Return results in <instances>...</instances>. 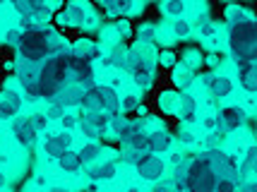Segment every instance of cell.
Listing matches in <instances>:
<instances>
[{
    "label": "cell",
    "instance_id": "6da1fadb",
    "mask_svg": "<svg viewBox=\"0 0 257 192\" xmlns=\"http://www.w3.org/2000/svg\"><path fill=\"white\" fill-rule=\"evenodd\" d=\"M63 51H67V46L63 44V36L53 29H46V27L22 29V39L17 46L22 63H44L48 56L63 53Z\"/></svg>",
    "mask_w": 257,
    "mask_h": 192
},
{
    "label": "cell",
    "instance_id": "7a4b0ae2",
    "mask_svg": "<svg viewBox=\"0 0 257 192\" xmlns=\"http://www.w3.org/2000/svg\"><path fill=\"white\" fill-rule=\"evenodd\" d=\"M159 58L154 44L137 41L133 51H127V65L125 70L133 75L135 84L140 89H149L154 84V60Z\"/></svg>",
    "mask_w": 257,
    "mask_h": 192
},
{
    "label": "cell",
    "instance_id": "3957f363",
    "mask_svg": "<svg viewBox=\"0 0 257 192\" xmlns=\"http://www.w3.org/2000/svg\"><path fill=\"white\" fill-rule=\"evenodd\" d=\"M228 48L233 58L257 63V20H238L228 24Z\"/></svg>",
    "mask_w": 257,
    "mask_h": 192
},
{
    "label": "cell",
    "instance_id": "277c9868",
    "mask_svg": "<svg viewBox=\"0 0 257 192\" xmlns=\"http://www.w3.org/2000/svg\"><path fill=\"white\" fill-rule=\"evenodd\" d=\"M224 175L216 170V166L212 163V158L207 154L190 158L188 163V173H185V192H214L216 182L221 180Z\"/></svg>",
    "mask_w": 257,
    "mask_h": 192
},
{
    "label": "cell",
    "instance_id": "5b68a950",
    "mask_svg": "<svg viewBox=\"0 0 257 192\" xmlns=\"http://www.w3.org/2000/svg\"><path fill=\"white\" fill-rule=\"evenodd\" d=\"M79 130L87 137H99L106 135L111 130V115L103 111H84L79 113Z\"/></svg>",
    "mask_w": 257,
    "mask_h": 192
},
{
    "label": "cell",
    "instance_id": "8992f818",
    "mask_svg": "<svg viewBox=\"0 0 257 192\" xmlns=\"http://www.w3.org/2000/svg\"><path fill=\"white\" fill-rule=\"evenodd\" d=\"M137 173H140V178H145L149 182H157L164 178V173H166V161L157 154H152V151H147L145 156L137 161Z\"/></svg>",
    "mask_w": 257,
    "mask_h": 192
},
{
    "label": "cell",
    "instance_id": "52a82bcc",
    "mask_svg": "<svg viewBox=\"0 0 257 192\" xmlns=\"http://www.w3.org/2000/svg\"><path fill=\"white\" fill-rule=\"evenodd\" d=\"M247 120V115L243 108H238V106H228L224 108L219 118H216V127H219V135H226V132H233L238 127H243Z\"/></svg>",
    "mask_w": 257,
    "mask_h": 192
},
{
    "label": "cell",
    "instance_id": "ba28073f",
    "mask_svg": "<svg viewBox=\"0 0 257 192\" xmlns=\"http://www.w3.org/2000/svg\"><path fill=\"white\" fill-rule=\"evenodd\" d=\"M12 135L15 139L24 144V147H32L34 142H36V135H39V130L34 127L32 118L29 115H17L15 120H12Z\"/></svg>",
    "mask_w": 257,
    "mask_h": 192
},
{
    "label": "cell",
    "instance_id": "9c48e42d",
    "mask_svg": "<svg viewBox=\"0 0 257 192\" xmlns=\"http://www.w3.org/2000/svg\"><path fill=\"white\" fill-rule=\"evenodd\" d=\"M44 149H46V154H48V156L60 158L67 149H72V135H70L67 130L56 132V135H48L46 137V142H44Z\"/></svg>",
    "mask_w": 257,
    "mask_h": 192
},
{
    "label": "cell",
    "instance_id": "30bf717a",
    "mask_svg": "<svg viewBox=\"0 0 257 192\" xmlns=\"http://www.w3.org/2000/svg\"><path fill=\"white\" fill-rule=\"evenodd\" d=\"M20 108H22V96L17 91L8 89L0 94V118L3 120H15L17 113H20Z\"/></svg>",
    "mask_w": 257,
    "mask_h": 192
},
{
    "label": "cell",
    "instance_id": "8fae6325",
    "mask_svg": "<svg viewBox=\"0 0 257 192\" xmlns=\"http://www.w3.org/2000/svg\"><path fill=\"white\" fill-rule=\"evenodd\" d=\"M89 15L91 12L87 10L82 3L75 0V3H70V5H67L65 12H60V15H58V20H60L63 24H70V27H84L87 20H89Z\"/></svg>",
    "mask_w": 257,
    "mask_h": 192
},
{
    "label": "cell",
    "instance_id": "7c38bea8",
    "mask_svg": "<svg viewBox=\"0 0 257 192\" xmlns=\"http://www.w3.org/2000/svg\"><path fill=\"white\" fill-rule=\"evenodd\" d=\"M238 79L240 87L250 94H257V63L252 60H240L238 63Z\"/></svg>",
    "mask_w": 257,
    "mask_h": 192
},
{
    "label": "cell",
    "instance_id": "4fadbf2b",
    "mask_svg": "<svg viewBox=\"0 0 257 192\" xmlns=\"http://www.w3.org/2000/svg\"><path fill=\"white\" fill-rule=\"evenodd\" d=\"M99 103H101V111L108 115H118L120 113V99L113 87H103L99 84Z\"/></svg>",
    "mask_w": 257,
    "mask_h": 192
},
{
    "label": "cell",
    "instance_id": "5bb4252c",
    "mask_svg": "<svg viewBox=\"0 0 257 192\" xmlns=\"http://www.w3.org/2000/svg\"><path fill=\"white\" fill-rule=\"evenodd\" d=\"M204 84H207V89L212 91L216 99L228 96L231 89H233V82H231V77H226V75H209V77L204 79Z\"/></svg>",
    "mask_w": 257,
    "mask_h": 192
},
{
    "label": "cell",
    "instance_id": "9a60e30c",
    "mask_svg": "<svg viewBox=\"0 0 257 192\" xmlns=\"http://www.w3.org/2000/svg\"><path fill=\"white\" fill-rule=\"evenodd\" d=\"M171 142H173V137L168 135L166 130H157V132L147 135V151H152V154L168 151V149H171Z\"/></svg>",
    "mask_w": 257,
    "mask_h": 192
},
{
    "label": "cell",
    "instance_id": "2e32d148",
    "mask_svg": "<svg viewBox=\"0 0 257 192\" xmlns=\"http://www.w3.org/2000/svg\"><path fill=\"white\" fill-rule=\"evenodd\" d=\"M58 166L65 170V173H77V170L84 166V161H82V156H79V154H75L72 149H67L65 154L58 158Z\"/></svg>",
    "mask_w": 257,
    "mask_h": 192
},
{
    "label": "cell",
    "instance_id": "e0dca14e",
    "mask_svg": "<svg viewBox=\"0 0 257 192\" xmlns=\"http://www.w3.org/2000/svg\"><path fill=\"white\" fill-rule=\"evenodd\" d=\"M115 175V161H103L99 166H91L89 168V178L94 182L96 180H108Z\"/></svg>",
    "mask_w": 257,
    "mask_h": 192
},
{
    "label": "cell",
    "instance_id": "ac0fdd59",
    "mask_svg": "<svg viewBox=\"0 0 257 192\" xmlns=\"http://www.w3.org/2000/svg\"><path fill=\"white\" fill-rule=\"evenodd\" d=\"M180 99L176 91H164L161 96H159V106H161V111L164 113H178L180 111Z\"/></svg>",
    "mask_w": 257,
    "mask_h": 192
},
{
    "label": "cell",
    "instance_id": "d6986e66",
    "mask_svg": "<svg viewBox=\"0 0 257 192\" xmlns=\"http://www.w3.org/2000/svg\"><path fill=\"white\" fill-rule=\"evenodd\" d=\"M72 51H75L79 58L89 60V63H91V58L99 56V48H96V46H94V41H89V39H79V41H75Z\"/></svg>",
    "mask_w": 257,
    "mask_h": 192
},
{
    "label": "cell",
    "instance_id": "ffe728a7",
    "mask_svg": "<svg viewBox=\"0 0 257 192\" xmlns=\"http://www.w3.org/2000/svg\"><path fill=\"white\" fill-rule=\"evenodd\" d=\"M106 65L125 70V65H127V48H123V46H113L111 51H108V56H106Z\"/></svg>",
    "mask_w": 257,
    "mask_h": 192
},
{
    "label": "cell",
    "instance_id": "44dd1931",
    "mask_svg": "<svg viewBox=\"0 0 257 192\" xmlns=\"http://www.w3.org/2000/svg\"><path fill=\"white\" fill-rule=\"evenodd\" d=\"M195 111H197V103H195V96H183L180 99V111H178V115H180V120H195Z\"/></svg>",
    "mask_w": 257,
    "mask_h": 192
},
{
    "label": "cell",
    "instance_id": "7402d4cb",
    "mask_svg": "<svg viewBox=\"0 0 257 192\" xmlns=\"http://www.w3.org/2000/svg\"><path fill=\"white\" fill-rule=\"evenodd\" d=\"M101 142H94V144H87V147H82L79 149V156H82V161L84 163H94L96 158L101 156Z\"/></svg>",
    "mask_w": 257,
    "mask_h": 192
},
{
    "label": "cell",
    "instance_id": "603a6c76",
    "mask_svg": "<svg viewBox=\"0 0 257 192\" xmlns=\"http://www.w3.org/2000/svg\"><path fill=\"white\" fill-rule=\"evenodd\" d=\"M164 15H171V17H180L185 12V0H164L161 5Z\"/></svg>",
    "mask_w": 257,
    "mask_h": 192
},
{
    "label": "cell",
    "instance_id": "cb8c5ba5",
    "mask_svg": "<svg viewBox=\"0 0 257 192\" xmlns=\"http://www.w3.org/2000/svg\"><path fill=\"white\" fill-rule=\"evenodd\" d=\"M257 161V147H252L250 151H247V156L243 158V163H240V182L245 180L247 173H252V166H255Z\"/></svg>",
    "mask_w": 257,
    "mask_h": 192
},
{
    "label": "cell",
    "instance_id": "d4e9b609",
    "mask_svg": "<svg viewBox=\"0 0 257 192\" xmlns=\"http://www.w3.org/2000/svg\"><path fill=\"white\" fill-rule=\"evenodd\" d=\"M238 187H240L238 178H221V180L216 182L214 192H238Z\"/></svg>",
    "mask_w": 257,
    "mask_h": 192
},
{
    "label": "cell",
    "instance_id": "484cf974",
    "mask_svg": "<svg viewBox=\"0 0 257 192\" xmlns=\"http://www.w3.org/2000/svg\"><path fill=\"white\" fill-rule=\"evenodd\" d=\"M108 12H125L133 8V0H103Z\"/></svg>",
    "mask_w": 257,
    "mask_h": 192
},
{
    "label": "cell",
    "instance_id": "4316f807",
    "mask_svg": "<svg viewBox=\"0 0 257 192\" xmlns=\"http://www.w3.org/2000/svg\"><path fill=\"white\" fill-rule=\"evenodd\" d=\"M192 32V24L188 20H176L173 22V34L178 36V39H185V36H190Z\"/></svg>",
    "mask_w": 257,
    "mask_h": 192
},
{
    "label": "cell",
    "instance_id": "83f0119b",
    "mask_svg": "<svg viewBox=\"0 0 257 192\" xmlns=\"http://www.w3.org/2000/svg\"><path fill=\"white\" fill-rule=\"evenodd\" d=\"M140 108V99L137 96H125L123 101H120V111H125V113H133V111H137Z\"/></svg>",
    "mask_w": 257,
    "mask_h": 192
},
{
    "label": "cell",
    "instance_id": "f1b7e54d",
    "mask_svg": "<svg viewBox=\"0 0 257 192\" xmlns=\"http://www.w3.org/2000/svg\"><path fill=\"white\" fill-rule=\"evenodd\" d=\"M137 39H140V41H147V44H152V41H154V27H152V24H142L140 32H137Z\"/></svg>",
    "mask_w": 257,
    "mask_h": 192
},
{
    "label": "cell",
    "instance_id": "f546056e",
    "mask_svg": "<svg viewBox=\"0 0 257 192\" xmlns=\"http://www.w3.org/2000/svg\"><path fill=\"white\" fill-rule=\"evenodd\" d=\"M147 151H140V149H125L123 151V161H127V163H133V166H137V161L145 156Z\"/></svg>",
    "mask_w": 257,
    "mask_h": 192
},
{
    "label": "cell",
    "instance_id": "4dcf8cb0",
    "mask_svg": "<svg viewBox=\"0 0 257 192\" xmlns=\"http://www.w3.org/2000/svg\"><path fill=\"white\" fill-rule=\"evenodd\" d=\"M157 60H159L161 68H173V65H176V56H173L171 51H161Z\"/></svg>",
    "mask_w": 257,
    "mask_h": 192
},
{
    "label": "cell",
    "instance_id": "1f68e13d",
    "mask_svg": "<svg viewBox=\"0 0 257 192\" xmlns=\"http://www.w3.org/2000/svg\"><path fill=\"white\" fill-rule=\"evenodd\" d=\"M197 29H200L202 36H209V34H214V22L209 20V17H200V22H197Z\"/></svg>",
    "mask_w": 257,
    "mask_h": 192
},
{
    "label": "cell",
    "instance_id": "d6a6232c",
    "mask_svg": "<svg viewBox=\"0 0 257 192\" xmlns=\"http://www.w3.org/2000/svg\"><path fill=\"white\" fill-rule=\"evenodd\" d=\"M46 115L48 118H63L65 115V106H60V103H56V101H51V106H48V111H46Z\"/></svg>",
    "mask_w": 257,
    "mask_h": 192
},
{
    "label": "cell",
    "instance_id": "836d02e7",
    "mask_svg": "<svg viewBox=\"0 0 257 192\" xmlns=\"http://www.w3.org/2000/svg\"><path fill=\"white\" fill-rule=\"evenodd\" d=\"M29 118H32L34 127H36L39 132H41V130H46V125H48V115H46V113H32Z\"/></svg>",
    "mask_w": 257,
    "mask_h": 192
},
{
    "label": "cell",
    "instance_id": "e575fe53",
    "mask_svg": "<svg viewBox=\"0 0 257 192\" xmlns=\"http://www.w3.org/2000/svg\"><path fill=\"white\" fill-rule=\"evenodd\" d=\"M20 39H22V32H20V29H10V32L5 34V41L10 46H15V48L20 46Z\"/></svg>",
    "mask_w": 257,
    "mask_h": 192
},
{
    "label": "cell",
    "instance_id": "d590c367",
    "mask_svg": "<svg viewBox=\"0 0 257 192\" xmlns=\"http://www.w3.org/2000/svg\"><path fill=\"white\" fill-rule=\"evenodd\" d=\"M60 123H63V127H65V130H72L75 125H79V115H70V113H65L63 118H60Z\"/></svg>",
    "mask_w": 257,
    "mask_h": 192
},
{
    "label": "cell",
    "instance_id": "8d00e7d4",
    "mask_svg": "<svg viewBox=\"0 0 257 192\" xmlns=\"http://www.w3.org/2000/svg\"><path fill=\"white\" fill-rule=\"evenodd\" d=\"M197 63H200V53H197V51H188V53H185V68L192 70Z\"/></svg>",
    "mask_w": 257,
    "mask_h": 192
},
{
    "label": "cell",
    "instance_id": "74e56055",
    "mask_svg": "<svg viewBox=\"0 0 257 192\" xmlns=\"http://www.w3.org/2000/svg\"><path fill=\"white\" fill-rule=\"evenodd\" d=\"M188 72H190L188 68H185V70H176V84H180V87H185V84L190 82V79H188Z\"/></svg>",
    "mask_w": 257,
    "mask_h": 192
},
{
    "label": "cell",
    "instance_id": "f35d334b",
    "mask_svg": "<svg viewBox=\"0 0 257 192\" xmlns=\"http://www.w3.org/2000/svg\"><path fill=\"white\" fill-rule=\"evenodd\" d=\"M238 192H257V180H243Z\"/></svg>",
    "mask_w": 257,
    "mask_h": 192
},
{
    "label": "cell",
    "instance_id": "ab89813d",
    "mask_svg": "<svg viewBox=\"0 0 257 192\" xmlns=\"http://www.w3.org/2000/svg\"><path fill=\"white\" fill-rule=\"evenodd\" d=\"M118 29H120V34H130V22L127 20H118Z\"/></svg>",
    "mask_w": 257,
    "mask_h": 192
},
{
    "label": "cell",
    "instance_id": "60d3db41",
    "mask_svg": "<svg viewBox=\"0 0 257 192\" xmlns=\"http://www.w3.org/2000/svg\"><path fill=\"white\" fill-rule=\"evenodd\" d=\"M152 192H178L173 185H159L157 190H152Z\"/></svg>",
    "mask_w": 257,
    "mask_h": 192
},
{
    "label": "cell",
    "instance_id": "b9f144b4",
    "mask_svg": "<svg viewBox=\"0 0 257 192\" xmlns=\"http://www.w3.org/2000/svg\"><path fill=\"white\" fill-rule=\"evenodd\" d=\"M180 139H183V142H192V135H188V132H180Z\"/></svg>",
    "mask_w": 257,
    "mask_h": 192
},
{
    "label": "cell",
    "instance_id": "7bdbcfd3",
    "mask_svg": "<svg viewBox=\"0 0 257 192\" xmlns=\"http://www.w3.org/2000/svg\"><path fill=\"white\" fill-rule=\"evenodd\" d=\"M48 192H67V190H63V187H56V190H48Z\"/></svg>",
    "mask_w": 257,
    "mask_h": 192
},
{
    "label": "cell",
    "instance_id": "ee69618b",
    "mask_svg": "<svg viewBox=\"0 0 257 192\" xmlns=\"http://www.w3.org/2000/svg\"><path fill=\"white\" fill-rule=\"evenodd\" d=\"M0 187H5V178L3 175H0Z\"/></svg>",
    "mask_w": 257,
    "mask_h": 192
},
{
    "label": "cell",
    "instance_id": "f6af8a7d",
    "mask_svg": "<svg viewBox=\"0 0 257 192\" xmlns=\"http://www.w3.org/2000/svg\"><path fill=\"white\" fill-rule=\"evenodd\" d=\"M252 173H257V161H255V166H252Z\"/></svg>",
    "mask_w": 257,
    "mask_h": 192
},
{
    "label": "cell",
    "instance_id": "bcb514c9",
    "mask_svg": "<svg viewBox=\"0 0 257 192\" xmlns=\"http://www.w3.org/2000/svg\"><path fill=\"white\" fill-rule=\"evenodd\" d=\"M127 192H140V190H135V187H133V190H127Z\"/></svg>",
    "mask_w": 257,
    "mask_h": 192
},
{
    "label": "cell",
    "instance_id": "7dc6e473",
    "mask_svg": "<svg viewBox=\"0 0 257 192\" xmlns=\"http://www.w3.org/2000/svg\"><path fill=\"white\" fill-rule=\"evenodd\" d=\"M39 3H46V0H39Z\"/></svg>",
    "mask_w": 257,
    "mask_h": 192
}]
</instances>
